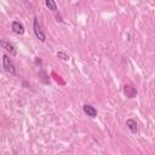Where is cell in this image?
<instances>
[{
    "label": "cell",
    "instance_id": "obj_1",
    "mask_svg": "<svg viewBox=\"0 0 155 155\" xmlns=\"http://www.w3.org/2000/svg\"><path fill=\"white\" fill-rule=\"evenodd\" d=\"M2 68L6 73H8L11 75H16V67L11 62V59L7 54H2Z\"/></svg>",
    "mask_w": 155,
    "mask_h": 155
},
{
    "label": "cell",
    "instance_id": "obj_2",
    "mask_svg": "<svg viewBox=\"0 0 155 155\" xmlns=\"http://www.w3.org/2000/svg\"><path fill=\"white\" fill-rule=\"evenodd\" d=\"M33 28H34L35 36H36L41 42H44V41L46 40V36H45V33L42 31V29H41V27H40V24H39V21H38V17H36V16L34 17V24H33Z\"/></svg>",
    "mask_w": 155,
    "mask_h": 155
},
{
    "label": "cell",
    "instance_id": "obj_3",
    "mask_svg": "<svg viewBox=\"0 0 155 155\" xmlns=\"http://www.w3.org/2000/svg\"><path fill=\"white\" fill-rule=\"evenodd\" d=\"M0 45H1V47H2L6 52H8L11 56H16V54H17V48H16L15 45H12L11 42H8V41L1 39V40H0Z\"/></svg>",
    "mask_w": 155,
    "mask_h": 155
},
{
    "label": "cell",
    "instance_id": "obj_4",
    "mask_svg": "<svg viewBox=\"0 0 155 155\" xmlns=\"http://www.w3.org/2000/svg\"><path fill=\"white\" fill-rule=\"evenodd\" d=\"M11 29H12V31L15 33V34H17V35H23L24 34V25L21 23V22H18V21H13L12 23H11Z\"/></svg>",
    "mask_w": 155,
    "mask_h": 155
},
{
    "label": "cell",
    "instance_id": "obj_5",
    "mask_svg": "<svg viewBox=\"0 0 155 155\" xmlns=\"http://www.w3.org/2000/svg\"><path fill=\"white\" fill-rule=\"evenodd\" d=\"M124 93H125V96L127 97V98H130V99H132V98H134L136 96H137V90H136V87H133L132 85H125L124 86Z\"/></svg>",
    "mask_w": 155,
    "mask_h": 155
},
{
    "label": "cell",
    "instance_id": "obj_6",
    "mask_svg": "<svg viewBox=\"0 0 155 155\" xmlns=\"http://www.w3.org/2000/svg\"><path fill=\"white\" fill-rule=\"evenodd\" d=\"M82 110H84V113L87 115V116H90V117H96L97 116V109L93 107V105H91V104H84L82 105Z\"/></svg>",
    "mask_w": 155,
    "mask_h": 155
},
{
    "label": "cell",
    "instance_id": "obj_7",
    "mask_svg": "<svg viewBox=\"0 0 155 155\" xmlns=\"http://www.w3.org/2000/svg\"><path fill=\"white\" fill-rule=\"evenodd\" d=\"M125 125L130 130L131 133H137L138 132V125H137V121L134 119H127L126 122H125Z\"/></svg>",
    "mask_w": 155,
    "mask_h": 155
},
{
    "label": "cell",
    "instance_id": "obj_8",
    "mask_svg": "<svg viewBox=\"0 0 155 155\" xmlns=\"http://www.w3.org/2000/svg\"><path fill=\"white\" fill-rule=\"evenodd\" d=\"M45 5L48 10H51L52 12H57L58 7H57V4L54 0H45Z\"/></svg>",
    "mask_w": 155,
    "mask_h": 155
},
{
    "label": "cell",
    "instance_id": "obj_9",
    "mask_svg": "<svg viewBox=\"0 0 155 155\" xmlns=\"http://www.w3.org/2000/svg\"><path fill=\"white\" fill-rule=\"evenodd\" d=\"M57 57H58L59 59H62V61H65V62H68V61L70 59L69 54H67L64 51H58V52H57Z\"/></svg>",
    "mask_w": 155,
    "mask_h": 155
}]
</instances>
